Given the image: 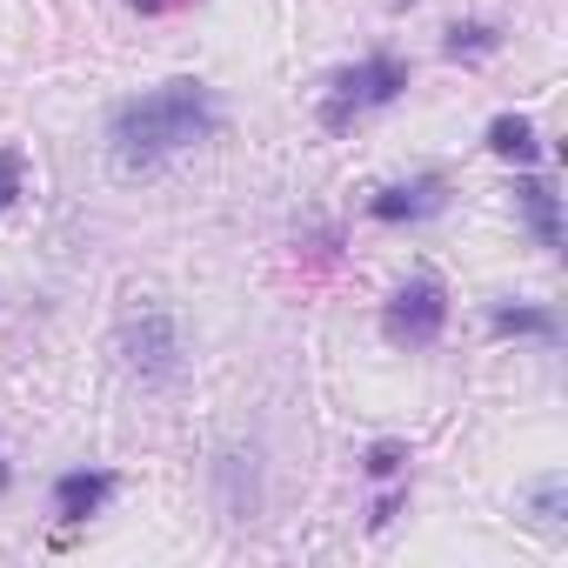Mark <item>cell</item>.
Wrapping results in <instances>:
<instances>
[{"label":"cell","mask_w":568,"mask_h":568,"mask_svg":"<svg viewBox=\"0 0 568 568\" xmlns=\"http://www.w3.org/2000/svg\"><path fill=\"white\" fill-rule=\"evenodd\" d=\"M515 207H521V221L535 227V241L555 254V247H561V201H555V187L535 181V174H521V181H515Z\"/></svg>","instance_id":"8"},{"label":"cell","mask_w":568,"mask_h":568,"mask_svg":"<svg viewBox=\"0 0 568 568\" xmlns=\"http://www.w3.org/2000/svg\"><path fill=\"white\" fill-rule=\"evenodd\" d=\"M134 8H141V14H161V8H168V0H134Z\"/></svg>","instance_id":"15"},{"label":"cell","mask_w":568,"mask_h":568,"mask_svg":"<svg viewBox=\"0 0 568 568\" xmlns=\"http://www.w3.org/2000/svg\"><path fill=\"white\" fill-rule=\"evenodd\" d=\"M442 48H448V54H455V61H462V54H468V61H475V54H488V48H495V28H488V21H455V28H448V41H442Z\"/></svg>","instance_id":"12"},{"label":"cell","mask_w":568,"mask_h":568,"mask_svg":"<svg viewBox=\"0 0 568 568\" xmlns=\"http://www.w3.org/2000/svg\"><path fill=\"white\" fill-rule=\"evenodd\" d=\"M0 488H8V462H0Z\"/></svg>","instance_id":"16"},{"label":"cell","mask_w":568,"mask_h":568,"mask_svg":"<svg viewBox=\"0 0 568 568\" xmlns=\"http://www.w3.org/2000/svg\"><path fill=\"white\" fill-rule=\"evenodd\" d=\"M561 501H568V481H561V475H541V481L528 488V515H535V528H541L548 541H561V535H568Z\"/></svg>","instance_id":"10"},{"label":"cell","mask_w":568,"mask_h":568,"mask_svg":"<svg viewBox=\"0 0 568 568\" xmlns=\"http://www.w3.org/2000/svg\"><path fill=\"white\" fill-rule=\"evenodd\" d=\"M114 355L141 388H174L181 382V328H174V315L154 295L128 302L121 322H114Z\"/></svg>","instance_id":"2"},{"label":"cell","mask_w":568,"mask_h":568,"mask_svg":"<svg viewBox=\"0 0 568 568\" xmlns=\"http://www.w3.org/2000/svg\"><path fill=\"white\" fill-rule=\"evenodd\" d=\"M402 88H408V61L368 54V61H355L348 74H335V88H328V101H322V128H348V121H362V114L402 101Z\"/></svg>","instance_id":"3"},{"label":"cell","mask_w":568,"mask_h":568,"mask_svg":"<svg viewBox=\"0 0 568 568\" xmlns=\"http://www.w3.org/2000/svg\"><path fill=\"white\" fill-rule=\"evenodd\" d=\"M488 322H495V335H535V342H555V315H548V308H521V302L508 308V302H501Z\"/></svg>","instance_id":"11"},{"label":"cell","mask_w":568,"mask_h":568,"mask_svg":"<svg viewBox=\"0 0 568 568\" xmlns=\"http://www.w3.org/2000/svg\"><path fill=\"white\" fill-rule=\"evenodd\" d=\"M488 154H501V161H535L541 154V141H535V121L528 114H495L488 121Z\"/></svg>","instance_id":"9"},{"label":"cell","mask_w":568,"mask_h":568,"mask_svg":"<svg viewBox=\"0 0 568 568\" xmlns=\"http://www.w3.org/2000/svg\"><path fill=\"white\" fill-rule=\"evenodd\" d=\"M114 475L108 468H68L61 481H54V515L61 521H88V515H101L108 501H114Z\"/></svg>","instance_id":"6"},{"label":"cell","mask_w":568,"mask_h":568,"mask_svg":"<svg viewBox=\"0 0 568 568\" xmlns=\"http://www.w3.org/2000/svg\"><path fill=\"white\" fill-rule=\"evenodd\" d=\"M388 335L395 342H408V348H428L435 335H442V322H448V295H442V281L435 274H415L408 288H395V302H388Z\"/></svg>","instance_id":"4"},{"label":"cell","mask_w":568,"mask_h":568,"mask_svg":"<svg viewBox=\"0 0 568 568\" xmlns=\"http://www.w3.org/2000/svg\"><path fill=\"white\" fill-rule=\"evenodd\" d=\"M214 495H221V515L234 528H247L261 515V462H254V448H227L214 462Z\"/></svg>","instance_id":"5"},{"label":"cell","mask_w":568,"mask_h":568,"mask_svg":"<svg viewBox=\"0 0 568 568\" xmlns=\"http://www.w3.org/2000/svg\"><path fill=\"white\" fill-rule=\"evenodd\" d=\"M14 194H21V161H14V154H0V207H8Z\"/></svg>","instance_id":"14"},{"label":"cell","mask_w":568,"mask_h":568,"mask_svg":"<svg viewBox=\"0 0 568 568\" xmlns=\"http://www.w3.org/2000/svg\"><path fill=\"white\" fill-rule=\"evenodd\" d=\"M442 201H448V181H442V174H415V181L375 194L368 214H375V221H422V214H435Z\"/></svg>","instance_id":"7"},{"label":"cell","mask_w":568,"mask_h":568,"mask_svg":"<svg viewBox=\"0 0 568 568\" xmlns=\"http://www.w3.org/2000/svg\"><path fill=\"white\" fill-rule=\"evenodd\" d=\"M402 462H408V448H402V442H375V448H368V475H395Z\"/></svg>","instance_id":"13"},{"label":"cell","mask_w":568,"mask_h":568,"mask_svg":"<svg viewBox=\"0 0 568 568\" xmlns=\"http://www.w3.org/2000/svg\"><path fill=\"white\" fill-rule=\"evenodd\" d=\"M221 128V108L201 81H168L154 94H134L114 108L108 121V161L134 181V174H154L168 168L174 154H187L194 141H207Z\"/></svg>","instance_id":"1"}]
</instances>
